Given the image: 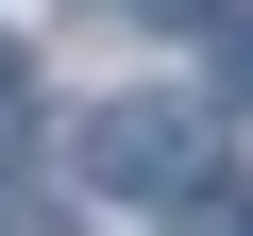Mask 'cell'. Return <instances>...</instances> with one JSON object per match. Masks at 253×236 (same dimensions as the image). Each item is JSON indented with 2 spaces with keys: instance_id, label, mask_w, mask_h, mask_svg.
<instances>
[{
  "instance_id": "3",
  "label": "cell",
  "mask_w": 253,
  "mask_h": 236,
  "mask_svg": "<svg viewBox=\"0 0 253 236\" xmlns=\"http://www.w3.org/2000/svg\"><path fill=\"white\" fill-rule=\"evenodd\" d=\"M219 101H253V17H219Z\"/></svg>"
},
{
  "instance_id": "4",
  "label": "cell",
  "mask_w": 253,
  "mask_h": 236,
  "mask_svg": "<svg viewBox=\"0 0 253 236\" xmlns=\"http://www.w3.org/2000/svg\"><path fill=\"white\" fill-rule=\"evenodd\" d=\"M0 236H68V202H17V186H0Z\"/></svg>"
},
{
  "instance_id": "6",
  "label": "cell",
  "mask_w": 253,
  "mask_h": 236,
  "mask_svg": "<svg viewBox=\"0 0 253 236\" xmlns=\"http://www.w3.org/2000/svg\"><path fill=\"white\" fill-rule=\"evenodd\" d=\"M236 236H253V219H236Z\"/></svg>"
},
{
  "instance_id": "2",
  "label": "cell",
  "mask_w": 253,
  "mask_h": 236,
  "mask_svg": "<svg viewBox=\"0 0 253 236\" xmlns=\"http://www.w3.org/2000/svg\"><path fill=\"white\" fill-rule=\"evenodd\" d=\"M17 118H34V68H17V34H0V152H17Z\"/></svg>"
},
{
  "instance_id": "5",
  "label": "cell",
  "mask_w": 253,
  "mask_h": 236,
  "mask_svg": "<svg viewBox=\"0 0 253 236\" xmlns=\"http://www.w3.org/2000/svg\"><path fill=\"white\" fill-rule=\"evenodd\" d=\"M118 17H152V34H169V17H219V0H118Z\"/></svg>"
},
{
  "instance_id": "1",
  "label": "cell",
  "mask_w": 253,
  "mask_h": 236,
  "mask_svg": "<svg viewBox=\"0 0 253 236\" xmlns=\"http://www.w3.org/2000/svg\"><path fill=\"white\" fill-rule=\"evenodd\" d=\"M68 169H84L101 202H203V186H219V118L169 101V84H118V101L68 118Z\"/></svg>"
}]
</instances>
